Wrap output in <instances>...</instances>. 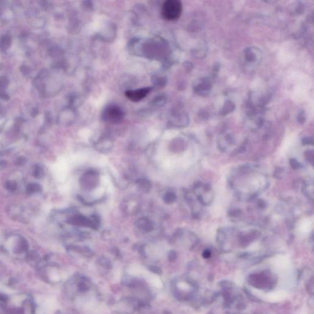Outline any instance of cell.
<instances>
[{"instance_id":"1","label":"cell","mask_w":314,"mask_h":314,"mask_svg":"<svg viewBox=\"0 0 314 314\" xmlns=\"http://www.w3.org/2000/svg\"><path fill=\"white\" fill-rule=\"evenodd\" d=\"M182 12V4L178 0H167L163 2L161 15L164 19L168 21L177 20Z\"/></svg>"},{"instance_id":"2","label":"cell","mask_w":314,"mask_h":314,"mask_svg":"<svg viewBox=\"0 0 314 314\" xmlns=\"http://www.w3.org/2000/svg\"><path fill=\"white\" fill-rule=\"evenodd\" d=\"M103 117L106 121L112 123L120 122L124 117V113L120 108L111 105L107 107L103 114Z\"/></svg>"},{"instance_id":"3","label":"cell","mask_w":314,"mask_h":314,"mask_svg":"<svg viewBox=\"0 0 314 314\" xmlns=\"http://www.w3.org/2000/svg\"><path fill=\"white\" fill-rule=\"evenodd\" d=\"M151 90V87H144L136 90H127L125 92V96L133 102H139L146 98Z\"/></svg>"},{"instance_id":"4","label":"cell","mask_w":314,"mask_h":314,"mask_svg":"<svg viewBox=\"0 0 314 314\" xmlns=\"http://www.w3.org/2000/svg\"><path fill=\"white\" fill-rule=\"evenodd\" d=\"M97 177L95 173L90 172L88 174H85L82 179H80V182L82 185L85 189H92L95 186L96 184Z\"/></svg>"},{"instance_id":"5","label":"cell","mask_w":314,"mask_h":314,"mask_svg":"<svg viewBox=\"0 0 314 314\" xmlns=\"http://www.w3.org/2000/svg\"><path fill=\"white\" fill-rule=\"evenodd\" d=\"M138 226L144 231H150L153 228V224L151 221L146 219H140L138 222Z\"/></svg>"},{"instance_id":"6","label":"cell","mask_w":314,"mask_h":314,"mask_svg":"<svg viewBox=\"0 0 314 314\" xmlns=\"http://www.w3.org/2000/svg\"><path fill=\"white\" fill-rule=\"evenodd\" d=\"M164 198V200L166 202L171 203V202H173L175 201V200L176 199V196L172 193H168L165 195Z\"/></svg>"},{"instance_id":"7","label":"cell","mask_w":314,"mask_h":314,"mask_svg":"<svg viewBox=\"0 0 314 314\" xmlns=\"http://www.w3.org/2000/svg\"><path fill=\"white\" fill-rule=\"evenodd\" d=\"M290 163L291 166L294 169H297L298 168H299V163H298V161L296 159H294V158L290 159Z\"/></svg>"},{"instance_id":"8","label":"cell","mask_w":314,"mask_h":314,"mask_svg":"<svg viewBox=\"0 0 314 314\" xmlns=\"http://www.w3.org/2000/svg\"><path fill=\"white\" fill-rule=\"evenodd\" d=\"M204 255H206L205 257H209L210 256V252H209L208 250H206V251L204 252Z\"/></svg>"}]
</instances>
